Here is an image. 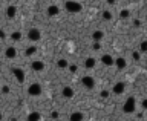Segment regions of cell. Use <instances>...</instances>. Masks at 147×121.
Listing matches in <instances>:
<instances>
[{
    "label": "cell",
    "instance_id": "obj_1",
    "mask_svg": "<svg viewBox=\"0 0 147 121\" xmlns=\"http://www.w3.org/2000/svg\"><path fill=\"white\" fill-rule=\"evenodd\" d=\"M64 9H66V12H69V14H77V12L83 11V5L80 2H77V0H66Z\"/></svg>",
    "mask_w": 147,
    "mask_h": 121
},
{
    "label": "cell",
    "instance_id": "obj_2",
    "mask_svg": "<svg viewBox=\"0 0 147 121\" xmlns=\"http://www.w3.org/2000/svg\"><path fill=\"white\" fill-rule=\"evenodd\" d=\"M43 92L42 86H40V83H32L28 86V95L29 97H40Z\"/></svg>",
    "mask_w": 147,
    "mask_h": 121
},
{
    "label": "cell",
    "instance_id": "obj_3",
    "mask_svg": "<svg viewBox=\"0 0 147 121\" xmlns=\"http://www.w3.org/2000/svg\"><path fill=\"white\" fill-rule=\"evenodd\" d=\"M135 106H136L135 98H133V97H129L127 101L124 103V106H123V110L126 112V114H130V112H135Z\"/></svg>",
    "mask_w": 147,
    "mask_h": 121
},
{
    "label": "cell",
    "instance_id": "obj_4",
    "mask_svg": "<svg viewBox=\"0 0 147 121\" xmlns=\"http://www.w3.org/2000/svg\"><path fill=\"white\" fill-rule=\"evenodd\" d=\"M81 84H83V86L86 87V89H89V91H91V89L95 87V78L91 77V75H83Z\"/></svg>",
    "mask_w": 147,
    "mask_h": 121
},
{
    "label": "cell",
    "instance_id": "obj_5",
    "mask_svg": "<svg viewBox=\"0 0 147 121\" xmlns=\"http://www.w3.org/2000/svg\"><path fill=\"white\" fill-rule=\"evenodd\" d=\"M28 38L31 42H38L40 38H42V32H40V29L37 28H31L28 31Z\"/></svg>",
    "mask_w": 147,
    "mask_h": 121
},
{
    "label": "cell",
    "instance_id": "obj_6",
    "mask_svg": "<svg viewBox=\"0 0 147 121\" xmlns=\"http://www.w3.org/2000/svg\"><path fill=\"white\" fill-rule=\"evenodd\" d=\"M11 72L17 78V81H19L20 84L25 83V72H23V69H20V68H11Z\"/></svg>",
    "mask_w": 147,
    "mask_h": 121
},
{
    "label": "cell",
    "instance_id": "obj_7",
    "mask_svg": "<svg viewBox=\"0 0 147 121\" xmlns=\"http://www.w3.org/2000/svg\"><path fill=\"white\" fill-rule=\"evenodd\" d=\"M101 63H103L104 66H113L115 58L110 55V54H104V55H101Z\"/></svg>",
    "mask_w": 147,
    "mask_h": 121
},
{
    "label": "cell",
    "instance_id": "obj_8",
    "mask_svg": "<svg viewBox=\"0 0 147 121\" xmlns=\"http://www.w3.org/2000/svg\"><path fill=\"white\" fill-rule=\"evenodd\" d=\"M5 57L8 58V60H14V58L17 57V49L12 48V46L6 48V49H5Z\"/></svg>",
    "mask_w": 147,
    "mask_h": 121
},
{
    "label": "cell",
    "instance_id": "obj_9",
    "mask_svg": "<svg viewBox=\"0 0 147 121\" xmlns=\"http://www.w3.org/2000/svg\"><path fill=\"white\" fill-rule=\"evenodd\" d=\"M31 68H32V71H35V72H42V71H44V63L40 60H35L31 63Z\"/></svg>",
    "mask_w": 147,
    "mask_h": 121
},
{
    "label": "cell",
    "instance_id": "obj_10",
    "mask_svg": "<svg viewBox=\"0 0 147 121\" xmlns=\"http://www.w3.org/2000/svg\"><path fill=\"white\" fill-rule=\"evenodd\" d=\"M61 95H63L64 98H74L75 92H74V89L70 86H64L63 89H61Z\"/></svg>",
    "mask_w": 147,
    "mask_h": 121
},
{
    "label": "cell",
    "instance_id": "obj_11",
    "mask_svg": "<svg viewBox=\"0 0 147 121\" xmlns=\"http://www.w3.org/2000/svg\"><path fill=\"white\" fill-rule=\"evenodd\" d=\"M124 89H126V84H124L123 81H119V83H117V84L113 86L112 92L115 93V95H121V93L124 92Z\"/></svg>",
    "mask_w": 147,
    "mask_h": 121
},
{
    "label": "cell",
    "instance_id": "obj_12",
    "mask_svg": "<svg viewBox=\"0 0 147 121\" xmlns=\"http://www.w3.org/2000/svg\"><path fill=\"white\" fill-rule=\"evenodd\" d=\"M83 65H84V68H86V69H93V68H95V65H97V60L93 57H87L86 60H84Z\"/></svg>",
    "mask_w": 147,
    "mask_h": 121
},
{
    "label": "cell",
    "instance_id": "obj_13",
    "mask_svg": "<svg viewBox=\"0 0 147 121\" xmlns=\"http://www.w3.org/2000/svg\"><path fill=\"white\" fill-rule=\"evenodd\" d=\"M115 66L119 69V71H123V69H126V66H127V61H126V58L124 57H119L115 60Z\"/></svg>",
    "mask_w": 147,
    "mask_h": 121
},
{
    "label": "cell",
    "instance_id": "obj_14",
    "mask_svg": "<svg viewBox=\"0 0 147 121\" xmlns=\"http://www.w3.org/2000/svg\"><path fill=\"white\" fill-rule=\"evenodd\" d=\"M46 12H48V15L54 17V15H57V14L60 12V8L57 6V5H49V6H48V9H46Z\"/></svg>",
    "mask_w": 147,
    "mask_h": 121
},
{
    "label": "cell",
    "instance_id": "obj_15",
    "mask_svg": "<svg viewBox=\"0 0 147 121\" xmlns=\"http://www.w3.org/2000/svg\"><path fill=\"white\" fill-rule=\"evenodd\" d=\"M15 14H17V8L14 5H9L6 8V17H8V19H14Z\"/></svg>",
    "mask_w": 147,
    "mask_h": 121
},
{
    "label": "cell",
    "instance_id": "obj_16",
    "mask_svg": "<svg viewBox=\"0 0 147 121\" xmlns=\"http://www.w3.org/2000/svg\"><path fill=\"white\" fill-rule=\"evenodd\" d=\"M86 116H84L83 112H72L69 116V120H72V121H80V120H84Z\"/></svg>",
    "mask_w": 147,
    "mask_h": 121
},
{
    "label": "cell",
    "instance_id": "obj_17",
    "mask_svg": "<svg viewBox=\"0 0 147 121\" xmlns=\"http://www.w3.org/2000/svg\"><path fill=\"white\" fill-rule=\"evenodd\" d=\"M103 37H104V32H103V31H93V32H92V38L95 40V42L103 40Z\"/></svg>",
    "mask_w": 147,
    "mask_h": 121
},
{
    "label": "cell",
    "instance_id": "obj_18",
    "mask_svg": "<svg viewBox=\"0 0 147 121\" xmlns=\"http://www.w3.org/2000/svg\"><path fill=\"white\" fill-rule=\"evenodd\" d=\"M57 66H58L60 69H66L69 66V61L68 60H64V58H60L58 61H57Z\"/></svg>",
    "mask_w": 147,
    "mask_h": 121
},
{
    "label": "cell",
    "instance_id": "obj_19",
    "mask_svg": "<svg viewBox=\"0 0 147 121\" xmlns=\"http://www.w3.org/2000/svg\"><path fill=\"white\" fill-rule=\"evenodd\" d=\"M101 15H103V20H106V22L112 20V17H113L110 11H103V12H101Z\"/></svg>",
    "mask_w": 147,
    "mask_h": 121
},
{
    "label": "cell",
    "instance_id": "obj_20",
    "mask_svg": "<svg viewBox=\"0 0 147 121\" xmlns=\"http://www.w3.org/2000/svg\"><path fill=\"white\" fill-rule=\"evenodd\" d=\"M35 52H37V48H35V46H29L28 49H26V55H28V57H31V55H34V54Z\"/></svg>",
    "mask_w": 147,
    "mask_h": 121
},
{
    "label": "cell",
    "instance_id": "obj_21",
    "mask_svg": "<svg viewBox=\"0 0 147 121\" xmlns=\"http://www.w3.org/2000/svg\"><path fill=\"white\" fill-rule=\"evenodd\" d=\"M28 120H42V115L38 112H32V114L28 115Z\"/></svg>",
    "mask_w": 147,
    "mask_h": 121
},
{
    "label": "cell",
    "instance_id": "obj_22",
    "mask_svg": "<svg viewBox=\"0 0 147 121\" xmlns=\"http://www.w3.org/2000/svg\"><path fill=\"white\" fill-rule=\"evenodd\" d=\"M11 38L14 40V42H19V40L21 38V32H19V31H15V32L11 34Z\"/></svg>",
    "mask_w": 147,
    "mask_h": 121
},
{
    "label": "cell",
    "instance_id": "obj_23",
    "mask_svg": "<svg viewBox=\"0 0 147 121\" xmlns=\"http://www.w3.org/2000/svg\"><path fill=\"white\" fill-rule=\"evenodd\" d=\"M140 52H147V40H142L140 43Z\"/></svg>",
    "mask_w": 147,
    "mask_h": 121
},
{
    "label": "cell",
    "instance_id": "obj_24",
    "mask_svg": "<svg viewBox=\"0 0 147 121\" xmlns=\"http://www.w3.org/2000/svg\"><path fill=\"white\" fill-rule=\"evenodd\" d=\"M119 17H121V19H127V17H129V11L127 9H123L121 12H119Z\"/></svg>",
    "mask_w": 147,
    "mask_h": 121
},
{
    "label": "cell",
    "instance_id": "obj_25",
    "mask_svg": "<svg viewBox=\"0 0 147 121\" xmlns=\"http://www.w3.org/2000/svg\"><path fill=\"white\" fill-rule=\"evenodd\" d=\"M68 68H69V71H70V72H77V69H78L75 65H69Z\"/></svg>",
    "mask_w": 147,
    "mask_h": 121
},
{
    "label": "cell",
    "instance_id": "obj_26",
    "mask_svg": "<svg viewBox=\"0 0 147 121\" xmlns=\"http://www.w3.org/2000/svg\"><path fill=\"white\" fill-rule=\"evenodd\" d=\"M132 57H133V60H140V52H133Z\"/></svg>",
    "mask_w": 147,
    "mask_h": 121
},
{
    "label": "cell",
    "instance_id": "obj_27",
    "mask_svg": "<svg viewBox=\"0 0 147 121\" xmlns=\"http://www.w3.org/2000/svg\"><path fill=\"white\" fill-rule=\"evenodd\" d=\"M133 26H135V28H140V26H141V22H140V20H133Z\"/></svg>",
    "mask_w": 147,
    "mask_h": 121
},
{
    "label": "cell",
    "instance_id": "obj_28",
    "mask_svg": "<svg viewBox=\"0 0 147 121\" xmlns=\"http://www.w3.org/2000/svg\"><path fill=\"white\" fill-rule=\"evenodd\" d=\"M109 97V92L107 91H103V92H101V98H107Z\"/></svg>",
    "mask_w": 147,
    "mask_h": 121
},
{
    "label": "cell",
    "instance_id": "obj_29",
    "mask_svg": "<svg viewBox=\"0 0 147 121\" xmlns=\"http://www.w3.org/2000/svg\"><path fill=\"white\" fill-rule=\"evenodd\" d=\"M98 49H101V44L100 43H95V44H93V51H98Z\"/></svg>",
    "mask_w": 147,
    "mask_h": 121
},
{
    "label": "cell",
    "instance_id": "obj_30",
    "mask_svg": "<svg viewBox=\"0 0 147 121\" xmlns=\"http://www.w3.org/2000/svg\"><path fill=\"white\" fill-rule=\"evenodd\" d=\"M2 91H3V93H8V92H9V87H8V86H3Z\"/></svg>",
    "mask_w": 147,
    "mask_h": 121
},
{
    "label": "cell",
    "instance_id": "obj_31",
    "mask_svg": "<svg viewBox=\"0 0 147 121\" xmlns=\"http://www.w3.org/2000/svg\"><path fill=\"white\" fill-rule=\"evenodd\" d=\"M142 109H147V100L142 101Z\"/></svg>",
    "mask_w": 147,
    "mask_h": 121
},
{
    "label": "cell",
    "instance_id": "obj_32",
    "mask_svg": "<svg viewBox=\"0 0 147 121\" xmlns=\"http://www.w3.org/2000/svg\"><path fill=\"white\" fill-rule=\"evenodd\" d=\"M0 38H5V31H0Z\"/></svg>",
    "mask_w": 147,
    "mask_h": 121
},
{
    "label": "cell",
    "instance_id": "obj_33",
    "mask_svg": "<svg viewBox=\"0 0 147 121\" xmlns=\"http://www.w3.org/2000/svg\"><path fill=\"white\" fill-rule=\"evenodd\" d=\"M52 118H58V114H57V112H52Z\"/></svg>",
    "mask_w": 147,
    "mask_h": 121
},
{
    "label": "cell",
    "instance_id": "obj_34",
    "mask_svg": "<svg viewBox=\"0 0 147 121\" xmlns=\"http://www.w3.org/2000/svg\"><path fill=\"white\" fill-rule=\"evenodd\" d=\"M117 2V0H107V3H110V5H112V3H115Z\"/></svg>",
    "mask_w": 147,
    "mask_h": 121
},
{
    "label": "cell",
    "instance_id": "obj_35",
    "mask_svg": "<svg viewBox=\"0 0 147 121\" xmlns=\"http://www.w3.org/2000/svg\"><path fill=\"white\" fill-rule=\"evenodd\" d=\"M2 118H3V116H2V114H0V120H2Z\"/></svg>",
    "mask_w": 147,
    "mask_h": 121
},
{
    "label": "cell",
    "instance_id": "obj_36",
    "mask_svg": "<svg viewBox=\"0 0 147 121\" xmlns=\"http://www.w3.org/2000/svg\"><path fill=\"white\" fill-rule=\"evenodd\" d=\"M92 2H97V0H92Z\"/></svg>",
    "mask_w": 147,
    "mask_h": 121
},
{
    "label": "cell",
    "instance_id": "obj_37",
    "mask_svg": "<svg viewBox=\"0 0 147 121\" xmlns=\"http://www.w3.org/2000/svg\"><path fill=\"white\" fill-rule=\"evenodd\" d=\"M146 8H147V3H146Z\"/></svg>",
    "mask_w": 147,
    "mask_h": 121
},
{
    "label": "cell",
    "instance_id": "obj_38",
    "mask_svg": "<svg viewBox=\"0 0 147 121\" xmlns=\"http://www.w3.org/2000/svg\"><path fill=\"white\" fill-rule=\"evenodd\" d=\"M0 2H3V0H0Z\"/></svg>",
    "mask_w": 147,
    "mask_h": 121
}]
</instances>
